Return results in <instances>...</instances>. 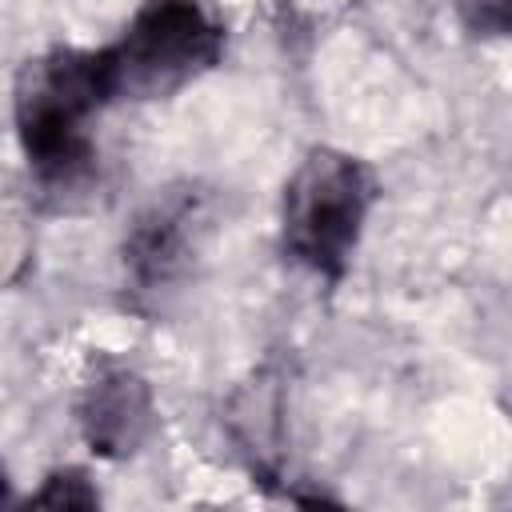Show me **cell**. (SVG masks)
<instances>
[{"instance_id": "obj_5", "label": "cell", "mask_w": 512, "mask_h": 512, "mask_svg": "<svg viewBox=\"0 0 512 512\" xmlns=\"http://www.w3.org/2000/svg\"><path fill=\"white\" fill-rule=\"evenodd\" d=\"M152 424L156 404L148 380L120 360H96L76 396V428L84 444L104 460H124L140 452Z\"/></svg>"}, {"instance_id": "obj_7", "label": "cell", "mask_w": 512, "mask_h": 512, "mask_svg": "<svg viewBox=\"0 0 512 512\" xmlns=\"http://www.w3.org/2000/svg\"><path fill=\"white\" fill-rule=\"evenodd\" d=\"M460 28L480 40L512 36V0H448Z\"/></svg>"}, {"instance_id": "obj_1", "label": "cell", "mask_w": 512, "mask_h": 512, "mask_svg": "<svg viewBox=\"0 0 512 512\" xmlns=\"http://www.w3.org/2000/svg\"><path fill=\"white\" fill-rule=\"evenodd\" d=\"M112 104L100 48H48L12 84V124L44 200H68L96 180V116Z\"/></svg>"}, {"instance_id": "obj_6", "label": "cell", "mask_w": 512, "mask_h": 512, "mask_svg": "<svg viewBox=\"0 0 512 512\" xmlns=\"http://www.w3.org/2000/svg\"><path fill=\"white\" fill-rule=\"evenodd\" d=\"M24 504H32V508H96L100 492L84 468H52L40 480V488L24 496Z\"/></svg>"}, {"instance_id": "obj_2", "label": "cell", "mask_w": 512, "mask_h": 512, "mask_svg": "<svg viewBox=\"0 0 512 512\" xmlns=\"http://www.w3.org/2000/svg\"><path fill=\"white\" fill-rule=\"evenodd\" d=\"M376 200L380 180L360 156L332 144L308 148L280 196L284 256L316 280L340 284Z\"/></svg>"}, {"instance_id": "obj_4", "label": "cell", "mask_w": 512, "mask_h": 512, "mask_svg": "<svg viewBox=\"0 0 512 512\" xmlns=\"http://www.w3.org/2000/svg\"><path fill=\"white\" fill-rule=\"evenodd\" d=\"M212 228L200 184H168L156 192L124 232V276L140 296L172 292L196 264Z\"/></svg>"}, {"instance_id": "obj_3", "label": "cell", "mask_w": 512, "mask_h": 512, "mask_svg": "<svg viewBox=\"0 0 512 512\" xmlns=\"http://www.w3.org/2000/svg\"><path fill=\"white\" fill-rule=\"evenodd\" d=\"M224 44L216 0H140L124 32L100 48L108 96L112 104L176 96L220 64Z\"/></svg>"}]
</instances>
